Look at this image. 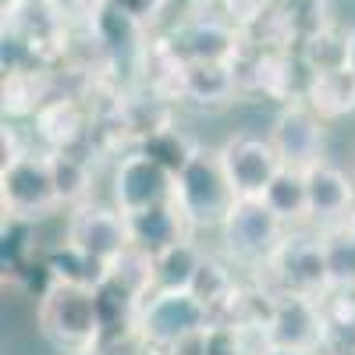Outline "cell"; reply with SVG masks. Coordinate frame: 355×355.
<instances>
[{
  "instance_id": "6da1fadb",
  "label": "cell",
  "mask_w": 355,
  "mask_h": 355,
  "mask_svg": "<svg viewBox=\"0 0 355 355\" xmlns=\"http://www.w3.org/2000/svg\"><path fill=\"white\" fill-rule=\"evenodd\" d=\"M40 331L50 345H57L68 355L100 352L103 341V316L96 288L89 284H68V281H50L40 295Z\"/></svg>"
},
{
  "instance_id": "7a4b0ae2",
  "label": "cell",
  "mask_w": 355,
  "mask_h": 355,
  "mask_svg": "<svg viewBox=\"0 0 355 355\" xmlns=\"http://www.w3.org/2000/svg\"><path fill=\"white\" fill-rule=\"evenodd\" d=\"M174 202L185 214L192 234L196 231H220L231 206L239 202V196L231 189V178L220 164V153L199 150L174 174Z\"/></svg>"
},
{
  "instance_id": "3957f363",
  "label": "cell",
  "mask_w": 355,
  "mask_h": 355,
  "mask_svg": "<svg viewBox=\"0 0 355 355\" xmlns=\"http://www.w3.org/2000/svg\"><path fill=\"white\" fill-rule=\"evenodd\" d=\"M288 224L266 206L263 199H239L231 206L227 220L220 224V242H224V256L239 266V270H252L259 274L270 256L281 249V242L288 239Z\"/></svg>"
},
{
  "instance_id": "277c9868",
  "label": "cell",
  "mask_w": 355,
  "mask_h": 355,
  "mask_svg": "<svg viewBox=\"0 0 355 355\" xmlns=\"http://www.w3.org/2000/svg\"><path fill=\"white\" fill-rule=\"evenodd\" d=\"M210 327V309H206L196 295L185 291H150L139 302L135 320V338L157 352H171L196 334Z\"/></svg>"
},
{
  "instance_id": "5b68a950",
  "label": "cell",
  "mask_w": 355,
  "mask_h": 355,
  "mask_svg": "<svg viewBox=\"0 0 355 355\" xmlns=\"http://www.w3.org/2000/svg\"><path fill=\"white\" fill-rule=\"evenodd\" d=\"M256 281L266 291H299V295H323L331 288L327 277V256H323L320 231L291 227L281 249L270 256V263L256 274Z\"/></svg>"
},
{
  "instance_id": "8992f818",
  "label": "cell",
  "mask_w": 355,
  "mask_h": 355,
  "mask_svg": "<svg viewBox=\"0 0 355 355\" xmlns=\"http://www.w3.org/2000/svg\"><path fill=\"white\" fill-rule=\"evenodd\" d=\"M0 202H4V217L21 220H40L61 210L46 150H28L25 157L0 167Z\"/></svg>"
},
{
  "instance_id": "52a82bcc",
  "label": "cell",
  "mask_w": 355,
  "mask_h": 355,
  "mask_svg": "<svg viewBox=\"0 0 355 355\" xmlns=\"http://www.w3.org/2000/svg\"><path fill=\"white\" fill-rule=\"evenodd\" d=\"M178 61H239L245 50V33L231 18L210 11L182 15L164 40Z\"/></svg>"
},
{
  "instance_id": "ba28073f",
  "label": "cell",
  "mask_w": 355,
  "mask_h": 355,
  "mask_svg": "<svg viewBox=\"0 0 355 355\" xmlns=\"http://www.w3.org/2000/svg\"><path fill=\"white\" fill-rule=\"evenodd\" d=\"M327 313H323L320 295H299V291H277L266 316V334L274 345L299 348V352H320L327 341Z\"/></svg>"
},
{
  "instance_id": "9c48e42d",
  "label": "cell",
  "mask_w": 355,
  "mask_h": 355,
  "mask_svg": "<svg viewBox=\"0 0 355 355\" xmlns=\"http://www.w3.org/2000/svg\"><path fill=\"white\" fill-rule=\"evenodd\" d=\"M220 164L231 178V189L239 199H263L266 185L277 178V171L284 167L277 146L270 142V135H249L239 132L220 146Z\"/></svg>"
},
{
  "instance_id": "30bf717a",
  "label": "cell",
  "mask_w": 355,
  "mask_h": 355,
  "mask_svg": "<svg viewBox=\"0 0 355 355\" xmlns=\"http://www.w3.org/2000/svg\"><path fill=\"white\" fill-rule=\"evenodd\" d=\"M64 239L71 245H78L85 256H93L96 263H110L125 245H132V234H128V217L117 210V206H103L85 199L78 206L68 210L64 220Z\"/></svg>"
},
{
  "instance_id": "8fae6325",
  "label": "cell",
  "mask_w": 355,
  "mask_h": 355,
  "mask_svg": "<svg viewBox=\"0 0 355 355\" xmlns=\"http://www.w3.org/2000/svg\"><path fill=\"white\" fill-rule=\"evenodd\" d=\"M110 199L121 214H135V210H146V206L167 202L174 199V171H167L160 160H153L150 153H142L135 146L114 167Z\"/></svg>"
},
{
  "instance_id": "7c38bea8",
  "label": "cell",
  "mask_w": 355,
  "mask_h": 355,
  "mask_svg": "<svg viewBox=\"0 0 355 355\" xmlns=\"http://www.w3.org/2000/svg\"><path fill=\"white\" fill-rule=\"evenodd\" d=\"M323 117L306 103V100H288L274 125H270V142L277 146V153L284 167L309 171L323 160Z\"/></svg>"
},
{
  "instance_id": "4fadbf2b",
  "label": "cell",
  "mask_w": 355,
  "mask_h": 355,
  "mask_svg": "<svg viewBox=\"0 0 355 355\" xmlns=\"http://www.w3.org/2000/svg\"><path fill=\"white\" fill-rule=\"evenodd\" d=\"M306 189H309V224L316 231L323 227H341L355 214V174L320 160L306 171Z\"/></svg>"
},
{
  "instance_id": "5bb4252c",
  "label": "cell",
  "mask_w": 355,
  "mask_h": 355,
  "mask_svg": "<svg viewBox=\"0 0 355 355\" xmlns=\"http://www.w3.org/2000/svg\"><path fill=\"white\" fill-rule=\"evenodd\" d=\"M242 89L234 61H185L178 68V96L199 107H224Z\"/></svg>"
},
{
  "instance_id": "9a60e30c",
  "label": "cell",
  "mask_w": 355,
  "mask_h": 355,
  "mask_svg": "<svg viewBox=\"0 0 355 355\" xmlns=\"http://www.w3.org/2000/svg\"><path fill=\"white\" fill-rule=\"evenodd\" d=\"M128 217V234H132V245L146 249V252H164L167 245L182 242L185 234H192L185 214L178 210V202L167 199V202H157V206H146V210H135V214H125Z\"/></svg>"
},
{
  "instance_id": "2e32d148",
  "label": "cell",
  "mask_w": 355,
  "mask_h": 355,
  "mask_svg": "<svg viewBox=\"0 0 355 355\" xmlns=\"http://www.w3.org/2000/svg\"><path fill=\"white\" fill-rule=\"evenodd\" d=\"M36 139L43 150H75L85 139V110L68 96L46 100L36 110Z\"/></svg>"
},
{
  "instance_id": "e0dca14e",
  "label": "cell",
  "mask_w": 355,
  "mask_h": 355,
  "mask_svg": "<svg viewBox=\"0 0 355 355\" xmlns=\"http://www.w3.org/2000/svg\"><path fill=\"white\" fill-rule=\"evenodd\" d=\"M202 259H206V249L192 239V234H185L182 242L167 245L164 252L153 256V291H185V288H192Z\"/></svg>"
},
{
  "instance_id": "ac0fdd59",
  "label": "cell",
  "mask_w": 355,
  "mask_h": 355,
  "mask_svg": "<svg viewBox=\"0 0 355 355\" xmlns=\"http://www.w3.org/2000/svg\"><path fill=\"white\" fill-rule=\"evenodd\" d=\"M306 103L323 121H338V117L355 114V71L352 68L316 71L306 85Z\"/></svg>"
},
{
  "instance_id": "d6986e66",
  "label": "cell",
  "mask_w": 355,
  "mask_h": 355,
  "mask_svg": "<svg viewBox=\"0 0 355 355\" xmlns=\"http://www.w3.org/2000/svg\"><path fill=\"white\" fill-rule=\"evenodd\" d=\"M263 202L288 224V227H302L309 224V189H306V171L299 167H281L277 178L263 192Z\"/></svg>"
},
{
  "instance_id": "ffe728a7",
  "label": "cell",
  "mask_w": 355,
  "mask_h": 355,
  "mask_svg": "<svg viewBox=\"0 0 355 355\" xmlns=\"http://www.w3.org/2000/svg\"><path fill=\"white\" fill-rule=\"evenodd\" d=\"M348 40H352V28H341L334 21L320 25L316 33H309L299 46V57L306 61V68L316 71H334V68H348Z\"/></svg>"
},
{
  "instance_id": "44dd1931",
  "label": "cell",
  "mask_w": 355,
  "mask_h": 355,
  "mask_svg": "<svg viewBox=\"0 0 355 355\" xmlns=\"http://www.w3.org/2000/svg\"><path fill=\"white\" fill-rule=\"evenodd\" d=\"M114 288H121L132 299H146L153 291V252H146L139 245H125L110 263H107V277Z\"/></svg>"
},
{
  "instance_id": "7402d4cb",
  "label": "cell",
  "mask_w": 355,
  "mask_h": 355,
  "mask_svg": "<svg viewBox=\"0 0 355 355\" xmlns=\"http://www.w3.org/2000/svg\"><path fill=\"white\" fill-rule=\"evenodd\" d=\"M50 153V167H53V182H57V199L61 206H78L93 192V167L85 157H78L75 150H46Z\"/></svg>"
},
{
  "instance_id": "603a6c76",
  "label": "cell",
  "mask_w": 355,
  "mask_h": 355,
  "mask_svg": "<svg viewBox=\"0 0 355 355\" xmlns=\"http://www.w3.org/2000/svg\"><path fill=\"white\" fill-rule=\"evenodd\" d=\"M135 146H139L142 153H150L153 160H160V164H164L167 171H174V174H178V171H182V167L199 153V146H196L182 128H174L171 121H167V125H160V128H157V132H150V135H142Z\"/></svg>"
},
{
  "instance_id": "cb8c5ba5",
  "label": "cell",
  "mask_w": 355,
  "mask_h": 355,
  "mask_svg": "<svg viewBox=\"0 0 355 355\" xmlns=\"http://www.w3.org/2000/svg\"><path fill=\"white\" fill-rule=\"evenodd\" d=\"M323 256H327V277L331 288H355V239L352 231L341 227H323Z\"/></svg>"
},
{
  "instance_id": "d4e9b609",
  "label": "cell",
  "mask_w": 355,
  "mask_h": 355,
  "mask_svg": "<svg viewBox=\"0 0 355 355\" xmlns=\"http://www.w3.org/2000/svg\"><path fill=\"white\" fill-rule=\"evenodd\" d=\"M46 103V82L40 71H11L4 75V114L25 117Z\"/></svg>"
},
{
  "instance_id": "484cf974",
  "label": "cell",
  "mask_w": 355,
  "mask_h": 355,
  "mask_svg": "<svg viewBox=\"0 0 355 355\" xmlns=\"http://www.w3.org/2000/svg\"><path fill=\"white\" fill-rule=\"evenodd\" d=\"M274 4H277V0H217L220 15H224V18H231L234 25L242 28V33H249V28H252L259 18L270 15V11H274Z\"/></svg>"
},
{
  "instance_id": "4316f807",
  "label": "cell",
  "mask_w": 355,
  "mask_h": 355,
  "mask_svg": "<svg viewBox=\"0 0 355 355\" xmlns=\"http://www.w3.org/2000/svg\"><path fill=\"white\" fill-rule=\"evenodd\" d=\"M202 355H245L239 323H210L202 331Z\"/></svg>"
},
{
  "instance_id": "83f0119b",
  "label": "cell",
  "mask_w": 355,
  "mask_h": 355,
  "mask_svg": "<svg viewBox=\"0 0 355 355\" xmlns=\"http://www.w3.org/2000/svg\"><path fill=\"white\" fill-rule=\"evenodd\" d=\"M103 4H110L114 11H121V15L153 28L167 15V8H174V0H103Z\"/></svg>"
},
{
  "instance_id": "f1b7e54d",
  "label": "cell",
  "mask_w": 355,
  "mask_h": 355,
  "mask_svg": "<svg viewBox=\"0 0 355 355\" xmlns=\"http://www.w3.org/2000/svg\"><path fill=\"white\" fill-rule=\"evenodd\" d=\"M96 4H100V0H50V8L61 15L68 25H75V21H89V15L96 11Z\"/></svg>"
},
{
  "instance_id": "f546056e",
  "label": "cell",
  "mask_w": 355,
  "mask_h": 355,
  "mask_svg": "<svg viewBox=\"0 0 355 355\" xmlns=\"http://www.w3.org/2000/svg\"><path fill=\"white\" fill-rule=\"evenodd\" d=\"M0 146H4V164H11V160H18V157L28 153V146L21 139V128L18 125H8V121H4V132H0Z\"/></svg>"
},
{
  "instance_id": "4dcf8cb0",
  "label": "cell",
  "mask_w": 355,
  "mask_h": 355,
  "mask_svg": "<svg viewBox=\"0 0 355 355\" xmlns=\"http://www.w3.org/2000/svg\"><path fill=\"white\" fill-rule=\"evenodd\" d=\"M164 355H202V334H196V338H189V341H182V345H174V348L164 352Z\"/></svg>"
},
{
  "instance_id": "1f68e13d",
  "label": "cell",
  "mask_w": 355,
  "mask_h": 355,
  "mask_svg": "<svg viewBox=\"0 0 355 355\" xmlns=\"http://www.w3.org/2000/svg\"><path fill=\"white\" fill-rule=\"evenodd\" d=\"M174 8L182 15H192V11H210L217 8V0H174Z\"/></svg>"
},
{
  "instance_id": "d6a6232c",
  "label": "cell",
  "mask_w": 355,
  "mask_h": 355,
  "mask_svg": "<svg viewBox=\"0 0 355 355\" xmlns=\"http://www.w3.org/2000/svg\"><path fill=\"white\" fill-rule=\"evenodd\" d=\"M266 355H309V352H299V348H284V345H274Z\"/></svg>"
},
{
  "instance_id": "836d02e7",
  "label": "cell",
  "mask_w": 355,
  "mask_h": 355,
  "mask_svg": "<svg viewBox=\"0 0 355 355\" xmlns=\"http://www.w3.org/2000/svg\"><path fill=\"white\" fill-rule=\"evenodd\" d=\"M15 4H28V8H40V4H50V0H4V8H15Z\"/></svg>"
},
{
  "instance_id": "e575fe53",
  "label": "cell",
  "mask_w": 355,
  "mask_h": 355,
  "mask_svg": "<svg viewBox=\"0 0 355 355\" xmlns=\"http://www.w3.org/2000/svg\"><path fill=\"white\" fill-rule=\"evenodd\" d=\"M348 68L355 71V28H352V40H348Z\"/></svg>"
},
{
  "instance_id": "d590c367",
  "label": "cell",
  "mask_w": 355,
  "mask_h": 355,
  "mask_svg": "<svg viewBox=\"0 0 355 355\" xmlns=\"http://www.w3.org/2000/svg\"><path fill=\"white\" fill-rule=\"evenodd\" d=\"M313 355H345V352H334V348H320V352H313Z\"/></svg>"
},
{
  "instance_id": "8d00e7d4",
  "label": "cell",
  "mask_w": 355,
  "mask_h": 355,
  "mask_svg": "<svg viewBox=\"0 0 355 355\" xmlns=\"http://www.w3.org/2000/svg\"><path fill=\"white\" fill-rule=\"evenodd\" d=\"M345 227H348V231H352V239H355V214H352V217H348V224H345Z\"/></svg>"
},
{
  "instance_id": "74e56055",
  "label": "cell",
  "mask_w": 355,
  "mask_h": 355,
  "mask_svg": "<svg viewBox=\"0 0 355 355\" xmlns=\"http://www.w3.org/2000/svg\"><path fill=\"white\" fill-rule=\"evenodd\" d=\"M85 355H103V352H85Z\"/></svg>"
},
{
  "instance_id": "f35d334b",
  "label": "cell",
  "mask_w": 355,
  "mask_h": 355,
  "mask_svg": "<svg viewBox=\"0 0 355 355\" xmlns=\"http://www.w3.org/2000/svg\"><path fill=\"white\" fill-rule=\"evenodd\" d=\"M352 174H355V157H352Z\"/></svg>"
}]
</instances>
